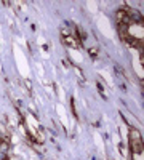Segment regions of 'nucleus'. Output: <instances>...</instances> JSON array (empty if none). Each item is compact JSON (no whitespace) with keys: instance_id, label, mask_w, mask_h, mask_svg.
<instances>
[{"instance_id":"1","label":"nucleus","mask_w":144,"mask_h":160,"mask_svg":"<svg viewBox=\"0 0 144 160\" xmlns=\"http://www.w3.org/2000/svg\"><path fill=\"white\" fill-rule=\"evenodd\" d=\"M117 19H119V22H128L130 16H128V13L125 10H119L117 11Z\"/></svg>"},{"instance_id":"2","label":"nucleus","mask_w":144,"mask_h":160,"mask_svg":"<svg viewBox=\"0 0 144 160\" xmlns=\"http://www.w3.org/2000/svg\"><path fill=\"white\" fill-rule=\"evenodd\" d=\"M7 149H8V144L3 139H0V152H7Z\"/></svg>"},{"instance_id":"3","label":"nucleus","mask_w":144,"mask_h":160,"mask_svg":"<svg viewBox=\"0 0 144 160\" xmlns=\"http://www.w3.org/2000/svg\"><path fill=\"white\" fill-rule=\"evenodd\" d=\"M7 152H0V160H7Z\"/></svg>"}]
</instances>
